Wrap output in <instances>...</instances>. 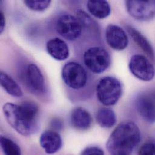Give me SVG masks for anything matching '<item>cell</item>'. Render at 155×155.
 Wrapping results in <instances>:
<instances>
[{
	"label": "cell",
	"mask_w": 155,
	"mask_h": 155,
	"mask_svg": "<svg viewBox=\"0 0 155 155\" xmlns=\"http://www.w3.org/2000/svg\"><path fill=\"white\" fill-rule=\"evenodd\" d=\"M51 126L54 129L56 130H61L63 127V123L60 119L55 118L54 119L51 123Z\"/></svg>",
	"instance_id": "24"
},
{
	"label": "cell",
	"mask_w": 155,
	"mask_h": 155,
	"mask_svg": "<svg viewBox=\"0 0 155 155\" xmlns=\"http://www.w3.org/2000/svg\"><path fill=\"white\" fill-rule=\"evenodd\" d=\"M39 142L45 152L49 155L58 152L62 146V140L60 135L54 130L44 132L41 135Z\"/></svg>",
	"instance_id": "12"
},
{
	"label": "cell",
	"mask_w": 155,
	"mask_h": 155,
	"mask_svg": "<svg viewBox=\"0 0 155 155\" xmlns=\"http://www.w3.org/2000/svg\"><path fill=\"white\" fill-rule=\"evenodd\" d=\"M70 121L71 125L74 128L80 130L88 129L92 122L90 114L81 107H76L72 110Z\"/></svg>",
	"instance_id": "14"
},
{
	"label": "cell",
	"mask_w": 155,
	"mask_h": 155,
	"mask_svg": "<svg viewBox=\"0 0 155 155\" xmlns=\"http://www.w3.org/2000/svg\"><path fill=\"white\" fill-rule=\"evenodd\" d=\"M141 140L140 130L132 121L120 123L111 134L106 144L111 155H130Z\"/></svg>",
	"instance_id": "2"
},
{
	"label": "cell",
	"mask_w": 155,
	"mask_h": 155,
	"mask_svg": "<svg viewBox=\"0 0 155 155\" xmlns=\"http://www.w3.org/2000/svg\"><path fill=\"white\" fill-rule=\"evenodd\" d=\"M87 8L90 13L98 19L109 16L111 8L109 2L104 0H92L87 2Z\"/></svg>",
	"instance_id": "15"
},
{
	"label": "cell",
	"mask_w": 155,
	"mask_h": 155,
	"mask_svg": "<svg viewBox=\"0 0 155 155\" xmlns=\"http://www.w3.org/2000/svg\"><path fill=\"white\" fill-rule=\"evenodd\" d=\"M0 82L2 87L7 94L14 97H21L23 95V92L19 84L7 73L1 72Z\"/></svg>",
	"instance_id": "17"
},
{
	"label": "cell",
	"mask_w": 155,
	"mask_h": 155,
	"mask_svg": "<svg viewBox=\"0 0 155 155\" xmlns=\"http://www.w3.org/2000/svg\"><path fill=\"white\" fill-rule=\"evenodd\" d=\"M126 7L131 16L140 21L150 20L155 16V1L129 0Z\"/></svg>",
	"instance_id": "8"
},
{
	"label": "cell",
	"mask_w": 155,
	"mask_h": 155,
	"mask_svg": "<svg viewBox=\"0 0 155 155\" xmlns=\"http://www.w3.org/2000/svg\"><path fill=\"white\" fill-rule=\"evenodd\" d=\"M2 110L10 126L18 134L29 136L38 130L39 108L33 101H24L21 104L5 103Z\"/></svg>",
	"instance_id": "1"
},
{
	"label": "cell",
	"mask_w": 155,
	"mask_h": 155,
	"mask_svg": "<svg viewBox=\"0 0 155 155\" xmlns=\"http://www.w3.org/2000/svg\"><path fill=\"white\" fill-rule=\"evenodd\" d=\"M126 30L134 42L146 53V54L152 59H154L155 52L148 40L139 31L132 26L127 25Z\"/></svg>",
	"instance_id": "16"
},
{
	"label": "cell",
	"mask_w": 155,
	"mask_h": 155,
	"mask_svg": "<svg viewBox=\"0 0 155 155\" xmlns=\"http://www.w3.org/2000/svg\"><path fill=\"white\" fill-rule=\"evenodd\" d=\"M25 5L30 10L36 12L44 11L49 7L51 1L48 0H41V1H35V0H26L24 1Z\"/></svg>",
	"instance_id": "20"
},
{
	"label": "cell",
	"mask_w": 155,
	"mask_h": 155,
	"mask_svg": "<svg viewBox=\"0 0 155 155\" xmlns=\"http://www.w3.org/2000/svg\"><path fill=\"white\" fill-rule=\"evenodd\" d=\"M136 106L139 114L148 123L155 122V90L141 93L137 98Z\"/></svg>",
	"instance_id": "9"
},
{
	"label": "cell",
	"mask_w": 155,
	"mask_h": 155,
	"mask_svg": "<svg viewBox=\"0 0 155 155\" xmlns=\"http://www.w3.org/2000/svg\"><path fill=\"white\" fill-rule=\"evenodd\" d=\"M83 61L86 67L95 74L105 71L111 63L110 56L107 51L101 47L87 49L83 54Z\"/></svg>",
	"instance_id": "4"
},
{
	"label": "cell",
	"mask_w": 155,
	"mask_h": 155,
	"mask_svg": "<svg viewBox=\"0 0 155 155\" xmlns=\"http://www.w3.org/2000/svg\"><path fill=\"white\" fill-rule=\"evenodd\" d=\"M129 68L131 73L141 80L150 81L155 77V67L144 56L134 55L129 61Z\"/></svg>",
	"instance_id": "7"
},
{
	"label": "cell",
	"mask_w": 155,
	"mask_h": 155,
	"mask_svg": "<svg viewBox=\"0 0 155 155\" xmlns=\"http://www.w3.org/2000/svg\"><path fill=\"white\" fill-rule=\"evenodd\" d=\"M0 143L4 155H21L20 147L12 140L1 136Z\"/></svg>",
	"instance_id": "19"
},
{
	"label": "cell",
	"mask_w": 155,
	"mask_h": 155,
	"mask_svg": "<svg viewBox=\"0 0 155 155\" xmlns=\"http://www.w3.org/2000/svg\"><path fill=\"white\" fill-rule=\"evenodd\" d=\"M106 39L110 48L117 51L126 49L129 44L128 37L124 30L120 27L109 24L106 29Z\"/></svg>",
	"instance_id": "10"
},
{
	"label": "cell",
	"mask_w": 155,
	"mask_h": 155,
	"mask_svg": "<svg viewBox=\"0 0 155 155\" xmlns=\"http://www.w3.org/2000/svg\"><path fill=\"white\" fill-rule=\"evenodd\" d=\"M96 120L100 127L110 128L115 124L117 118L115 112L111 109L101 107L97 111Z\"/></svg>",
	"instance_id": "18"
},
{
	"label": "cell",
	"mask_w": 155,
	"mask_h": 155,
	"mask_svg": "<svg viewBox=\"0 0 155 155\" xmlns=\"http://www.w3.org/2000/svg\"><path fill=\"white\" fill-rule=\"evenodd\" d=\"M138 155H155V143H147L139 150Z\"/></svg>",
	"instance_id": "22"
},
{
	"label": "cell",
	"mask_w": 155,
	"mask_h": 155,
	"mask_svg": "<svg viewBox=\"0 0 155 155\" xmlns=\"http://www.w3.org/2000/svg\"><path fill=\"white\" fill-rule=\"evenodd\" d=\"M81 155H104V152L100 148L95 146H91L86 148Z\"/></svg>",
	"instance_id": "23"
},
{
	"label": "cell",
	"mask_w": 155,
	"mask_h": 155,
	"mask_svg": "<svg viewBox=\"0 0 155 155\" xmlns=\"http://www.w3.org/2000/svg\"><path fill=\"white\" fill-rule=\"evenodd\" d=\"M25 82L27 88L35 94H41L45 91V81L42 73L38 67L31 64L28 65L25 74Z\"/></svg>",
	"instance_id": "11"
},
{
	"label": "cell",
	"mask_w": 155,
	"mask_h": 155,
	"mask_svg": "<svg viewBox=\"0 0 155 155\" xmlns=\"http://www.w3.org/2000/svg\"><path fill=\"white\" fill-rule=\"evenodd\" d=\"M77 18L80 23L81 24L83 27H94L92 25L95 23L93 21V19H91V18L87 15L85 12H84L82 10H79L77 12Z\"/></svg>",
	"instance_id": "21"
},
{
	"label": "cell",
	"mask_w": 155,
	"mask_h": 155,
	"mask_svg": "<svg viewBox=\"0 0 155 155\" xmlns=\"http://www.w3.org/2000/svg\"><path fill=\"white\" fill-rule=\"evenodd\" d=\"M5 27V19L4 13L0 12V33H2Z\"/></svg>",
	"instance_id": "25"
},
{
	"label": "cell",
	"mask_w": 155,
	"mask_h": 155,
	"mask_svg": "<svg viewBox=\"0 0 155 155\" xmlns=\"http://www.w3.org/2000/svg\"><path fill=\"white\" fill-rule=\"evenodd\" d=\"M48 53L57 61H65L70 55L69 47L62 39L56 38L48 41L46 45Z\"/></svg>",
	"instance_id": "13"
},
{
	"label": "cell",
	"mask_w": 155,
	"mask_h": 155,
	"mask_svg": "<svg viewBox=\"0 0 155 155\" xmlns=\"http://www.w3.org/2000/svg\"><path fill=\"white\" fill-rule=\"evenodd\" d=\"M122 94V85L117 78H102L97 86V95L103 104L110 106L115 104Z\"/></svg>",
	"instance_id": "3"
},
{
	"label": "cell",
	"mask_w": 155,
	"mask_h": 155,
	"mask_svg": "<svg viewBox=\"0 0 155 155\" xmlns=\"http://www.w3.org/2000/svg\"><path fill=\"white\" fill-rule=\"evenodd\" d=\"M83 28L78 18L71 15L61 16L56 22L57 32L68 41H74L79 38Z\"/></svg>",
	"instance_id": "6"
},
{
	"label": "cell",
	"mask_w": 155,
	"mask_h": 155,
	"mask_svg": "<svg viewBox=\"0 0 155 155\" xmlns=\"http://www.w3.org/2000/svg\"><path fill=\"white\" fill-rule=\"evenodd\" d=\"M62 76L65 83L73 89L83 87L87 79L84 68L80 64L74 62H70L64 65Z\"/></svg>",
	"instance_id": "5"
}]
</instances>
